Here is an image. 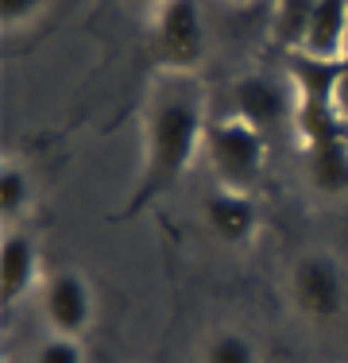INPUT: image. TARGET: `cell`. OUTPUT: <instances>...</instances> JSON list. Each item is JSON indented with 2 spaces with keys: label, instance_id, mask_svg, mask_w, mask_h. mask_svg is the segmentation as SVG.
I'll return each instance as SVG.
<instances>
[{
  "label": "cell",
  "instance_id": "1",
  "mask_svg": "<svg viewBox=\"0 0 348 363\" xmlns=\"http://www.w3.org/2000/svg\"><path fill=\"white\" fill-rule=\"evenodd\" d=\"M205 93L194 74H159L143 108V170L116 220H136L167 197L205 151Z\"/></svg>",
  "mask_w": 348,
  "mask_h": 363
},
{
  "label": "cell",
  "instance_id": "2",
  "mask_svg": "<svg viewBox=\"0 0 348 363\" xmlns=\"http://www.w3.org/2000/svg\"><path fill=\"white\" fill-rule=\"evenodd\" d=\"M205 155L213 162L221 186L251 194L259 186V178H263V167H267V135L240 116L209 120Z\"/></svg>",
  "mask_w": 348,
  "mask_h": 363
},
{
  "label": "cell",
  "instance_id": "3",
  "mask_svg": "<svg viewBox=\"0 0 348 363\" xmlns=\"http://www.w3.org/2000/svg\"><path fill=\"white\" fill-rule=\"evenodd\" d=\"M147 43L159 74H194L205 58V23L197 0H159L151 8Z\"/></svg>",
  "mask_w": 348,
  "mask_h": 363
},
{
  "label": "cell",
  "instance_id": "4",
  "mask_svg": "<svg viewBox=\"0 0 348 363\" xmlns=\"http://www.w3.org/2000/svg\"><path fill=\"white\" fill-rule=\"evenodd\" d=\"M294 309L313 325H329L344 313L348 301V282H344V267L325 252H306L294 259L290 267V282H286Z\"/></svg>",
  "mask_w": 348,
  "mask_h": 363
},
{
  "label": "cell",
  "instance_id": "5",
  "mask_svg": "<svg viewBox=\"0 0 348 363\" xmlns=\"http://www.w3.org/2000/svg\"><path fill=\"white\" fill-rule=\"evenodd\" d=\"M43 317H47L55 336H74L82 340L93 325V290L82 271L62 267V271L47 274L43 282Z\"/></svg>",
  "mask_w": 348,
  "mask_h": 363
},
{
  "label": "cell",
  "instance_id": "6",
  "mask_svg": "<svg viewBox=\"0 0 348 363\" xmlns=\"http://www.w3.org/2000/svg\"><path fill=\"white\" fill-rule=\"evenodd\" d=\"M294 85L290 77H271V74H244L232 82V116L248 120L259 132H271L283 120H294Z\"/></svg>",
  "mask_w": 348,
  "mask_h": 363
},
{
  "label": "cell",
  "instance_id": "7",
  "mask_svg": "<svg viewBox=\"0 0 348 363\" xmlns=\"http://www.w3.org/2000/svg\"><path fill=\"white\" fill-rule=\"evenodd\" d=\"M202 217L209 232L229 247H248L259 232V205L244 189H229V186L209 189L202 201Z\"/></svg>",
  "mask_w": 348,
  "mask_h": 363
},
{
  "label": "cell",
  "instance_id": "8",
  "mask_svg": "<svg viewBox=\"0 0 348 363\" xmlns=\"http://www.w3.org/2000/svg\"><path fill=\"white\" fill-rule=\"evenodd\" d=\"M43 279V255H39V240L23 228H8L4 232V252H0V298L4 306H20L28 294L39 286Z\"/></svg>",
  "mask_w": 348,
  "mask_h": 363
},
{
  "label": "cell",
  "instance_id": "9",
  "mask_svg": "<svg viewBox=\"0 0 348 363\" xmlns=\"http://www.w3.org/2000/svg\"><path fill=\"white\" fill-rule=\"evenodd\" d=\"M341 62L344 58H321V55H310V50H294V55L286 58V77H290V85H294V97L337 105Z\"/></svg>",
  "mask_w": 348,
  "mask_h": 363
},
{
  "label": "cell",
  "instance_id": "10",
  "mask_svg": "<svg viewBox=\"0 0 348 363\" xmlns=\"http://www.w3.org/2000/svg\"><path fill=\"white\" fill-rule=\"evenodd\" d=\"M306 174H310V186L321 197H344L348 194V135L310 147Z\"/></svg>",
  "mask_w": 348,
  "mask_h": 363
},
{
  "label": "cell",
  "instance_id": "11",
  "mask_svg": "<svg viewBox=\"0 0 348 363\" xmlns=\"http://www.w3.org/2000/svg\"><path fill=\"white\" fill-rule=\"evenodd\" d=\"M344 39H348V0H317L306 50L321 58H344Z\"/></svg>",
  "mask_w": 348,
  "mask_h": 363
},
{
  "label": "cell",
  "instance_id": "12",
  "mask_svg": "<svg viewBox=\"0 0 348 363\" xmlns=\"http://www.w3.org/2000/svg\"><path fill=\"white\" fill-rule=\"evenodd\" d=\"M35 189H31V174L23 170V162L8 159L0 167V217H4V232L16 228V220L31 209Z\"/></svg>",
  "mask_w": 348,
  "mask_h": 363
},
{
  "label": "cell",
  "instance_id": "13",
  "mask_svg": "<svg viewBox=\"0 0 348 363\" xmlns=\"http://www.w3.org/2000/svg\"><path fill=\"white\" fill-rule=\"evenodd\" d=\"M313 4H317V0H278L275 4V43L286 50V55L306 50L310 23H313Z\"/></svg>",
  "mask_w": 348,
  "mask_h": 363
},
{
  "label": "cell",
  "instance_id": "14",
  "mask_svg": "<svg viewBox=\"0 0 348 363\" xmlns=\"http://www.w3.org/2000/svg\"><path fill=\"white\" fill-rule=\"evenodd\" d=\"M202 363H259V348L251 336L236 333V328H224V333L209 336Z\"/></svg>",
  "mask_w": 348,
  "mask_h": 363
},
{
  "label": "cell",
  "instance_id": "15",
  "mask_svg": "<svg viewBox=\"0 0 348 363\" xmlns=\"http://www.w3.org/2000/svg\"><path fill=\"white\" fill-rule=\"evenodd\" d=\"M31 363H85V348L74 336H47V340L35 348Z\"/></svg>",
  "mask_w": 348,
  "mask_h": 363
},
{
  "label": "cell",
  "instance_id": "16",
  "mask_svg": "<svg viewBox=\"0 0 348 363\" xmlns=\"http://www.w3.org/2000/svg\"><path fill=\"white\" fill-rule=\"evenodd\" d=\"M39 8H43V0H0V12H4L8 28H23L28 20H35Z\"/></svg>",
  "mask_w": 348,
  "mask_h": 363
},
{
  "label": "cell",
  "instance_id": "17",
  "mask_svg": "<svg viewBox=\"0 0 348 363\" xmlns=\"http://www.w3.org/2000/svg\"><path fill=\"white\" fill-rule=\"evenodd\" d=\"M337 112H341L344 124H348V55L341 62V82H337Z\"/></svg>",
  "mask_w": 348,
  "mask_h": 363
},
{
  "label": "cell",
  "instance_id": "18",
  "mask_svg": "<svg viewBox=\"0 0 348 363\" xmlns=\"http://www.w3.org/2000/svg\"><path fill=\"white\" fill-rule=\"evenodd\" d=\"M147 4H151V8H155V4H159V0H147Z\"/></svg>",
  "mask_w": 348,
  "mask_h": 363
},
{
  "label": "cell",
  "instance_id": "19",
  "mask_svg": "<svg viewBox=\"0 0 348 363\" xmlns=\"http://www.w3.org/2000/svg\"><path fill=\"white\" fill-rule=\"evenodd\" d=\"M4 363H8V359H4Z\"/></svg>",
  "mask_w": 348,
  "mask_h": 363
}]
</instances>
